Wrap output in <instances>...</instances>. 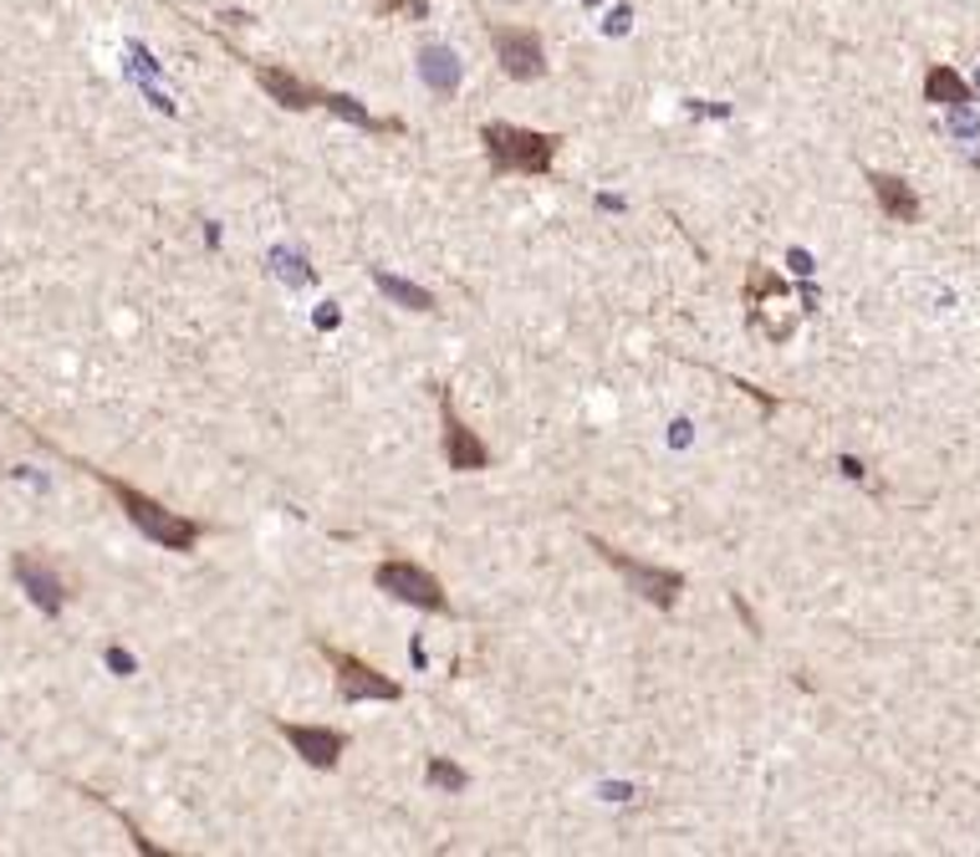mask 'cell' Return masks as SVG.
Returning a JSON list of instances; mask_svg holds the SVG:
<instances>
[{"instance_id":"obj_1","label":"cell","mask_w":980,"mask_h":857,"mask_svg":"<svg viewBox=\"0 0 980 857\" xmlns=\"http://www.w3.org/2000/svg\"><path fill=\"white\" fill-rule=\"evenodd\" d=\"M92 480H98L113 501L123 505V516L143 531V537L153 541V546H164V552H194L200 546V537L210 531V526L200 521H189V516H179V511H169L164 501H153V495H143L138 486H128V480H118L113 470H92V465H83Z\"/></svg>"},{"instance_id":"obj_2","label":"cell","mask_w":980,"mask_h":857,"mask_svg":"<svg viewBox=\"0 0 980 857\" xmlns=\"http://www.w3.org/2000/svg\"><path fill=\"white\" fill-rule=\"evenodd\" d=\"M480 149H486V164L495 179L506 174H552V159H557L562 138L557 134H537V128H522V123H486L480 128Z\"/></svg>"},{"instance_id":"obj_3","label":"cell","mask_w":980,"mask_h":857,"mask_svg":"<svg viewBox=\"0 0 980 857\" xmlns=\"http://www.w3.org/2000/svg\"><path fill=\"white\" fill-rule=\"evenodd\" d=\"M588 546L603 562H608L618 577H624L628 588L639 592L643 603L649 607H659V613H675V603H679V592H684V571H675V567H654V562H639V556H628V552H618L613 541H603V537H588Z\"/></svg>"},{"instance_id":"obj_4","label":"cell","mask_w":980,"mask_h":857,"mask_svg":"<svg viewBox=\"0 0 980 857\" xmlns=\"http://www.w3.org/2000/svg\"><path fill=\"white\" fill-rule=\"evenodd\" d=\"M373 588L399 597L409 607H424V613H450V592L435 571H424L419 562H378L373 567Z\"/></svg>"},{"instance_id":"obj_5","label":"cell","mask_w":980,"mask_h":857,"mask_svg":"<svg viewBox=\"0 0 980 857\" xmlns=\"http://www.w3.org/2000/svg\"><path fill=\"white\" fill-rule=\"evenodd\" d=\"M317 648H322V658L332 664V673H338V694L348 700V705H357V700H384V705L404 700V684L389 679V673H378L368 658L348 654V648H338V643H317Z\"/></svg>"},{"instance_id":"obj_6","label":"cell","mask_w":980,"mask_h":857,"mask_svg":"<svg viewBox=\"0 0 980 857\" xmlns=\"http://www.w3.org/2000/svg\"><path fill=\"white\" fill-rule=\"evenodd\" d=\"M435 399H440V454L444 465L455 475H475V470H490V450L486 439L475 434L470 424L455 414V399H450V388L435 383Z\"/></svg>"},{"instance_id":"obj_7","label":"cell","mask_w":980,"mask_h":857,"mask_svg":"<svg viewBox=\"0 0 980 857\" xmlns=\"http://www.w3.org/2000/svg\"><path fill=\"white\" fill-rule=\"evenodd\" d=\"M490 47H495V62L511 83H537L546 72V51H541V36L531 26H490Z\"/></svg>"},{"instance_id":"obj_8","label":"cell","mask_w":980,"mask_h":857,"mask_svg":"<svg viewBox=\"0 0 980 857\" xmlns=\"http://www.w3.org/2000/svg\"><path fill=\"white\" fill-rule=\"evenodd\" d=\"M276 735L287 740L291 751L317 766V771H338V760L348 756V735L332 730V724H297V720H276Z\"/></svg>"},{"instance_id":"obj_9","label":"cell","mask_w":980,"mask_h":857,"mask_svg":"<svg viewBox=\"0 0 980 857\" xmlns=\"http://www.w3.org/2000/svg\"><path fill=\"white\" fill-rule=\"evenodd\" d=\"M251 77L261 83V92H266L276 108H287V113H306V108H322V102H327V92H322L317 83L297 77V72L281 67V62H251Z\"/></svg>"},{"instance_id":"obj_10","label":"cell","mask_w":980,"mask_h":857,"mask_svg":"<svg viewBox=\"0 0 980 857\" xmlns=\"http://www.w3.org/2000/svg\"><path fill=\"white\" fill-rule=\"evenodd\" d=\"M11 571H16V582H21V592L32 597L47 618H56L62 607H67V582L51 571V562H41V556H32V552H16V562H11Z\"/></svg>"},{"instance_id":"obj_11","label":"cell","mask_w":980,"mask_h":857,"mask_svg":"<svg viewBox=\"0 0 980 857\" xmlns=\"http://www.w3.org/2000/svg\"><path fill=\"white\" fill-rule=\"evenodd\" d=\"M868 189H874V200L879 210L894 225H914L919 219V194H914L909 179H899V174H883V168H868Z\"/></svg>"},{"instance_id":"obj_12","label":"cell","mask_w":980,"mask_h":857,"mask_svg":"<svg viewBox=\"0 0 980 857\" xmlns=\"http://www.w3.org/2000/svg\"><path fill=\"white\" fill-rule=\"evenodd\" d=\"M970 98H976V92H970V83H965L955 67L934 62V67L925 72V102H934V108H965Z\"/></svg>"},{"instance_id":"obj_13","label":"cell","mask_w":980,"mask_h":857,"mask_svg":"<svg viewBox=\"0 0 980 857\" xmlns=\"http://www.w3.org/2000/svg\"><path fill=\"white\" fill-rule=\"evenodd\" d=\"M419 77H424L429 87H435V92H444V98H450V92L460 87V62H455V51H450V47H424V51H419Z\"/></svg>"},{"instance_id":"obj_14","label":"cell","mask_w":980,"mask_h":857,"mask_svg":"<svg viewBox=\"0 0 980 857\" xmlns=\"http://www.w3.org/2000/svg\"><path fill=\"white\" fill-rule=\"evenodd\" d=\"M373 286L389 297V302H399L404 312H435V297L424 291V286H414V281H404V276H389L384 266H373Z\"/></svg>"},{"instance_id":"obj_15","label":"cell","mask_w":980,"mask_h":857,"mask_svg":"<svg viewBox=\"0 0 980 857\" xmlns=\"http://www.w3.org/2000/svg\"><path fill=\"white\" fill-rule=\"evenodd\" d=\"M424 781H429V786H440V791H450V796H460V791L470 786V776L460 771L450 756H429V766H424Z\"/></svg>"},{"instance_id":"obj_16","label":"cell","mask_w":980,"mask_h":857,"mask_svg":"<svg viewBox=\"0 0 980 857\" xmlns=\"http://www.w3.org/2000/svg\"><path fill=\"white\" fill-rule=\"evenodd\" d=\"M384 16H409V21H424L429 16V0H373Z\"/></svg>"},{"instance_id":"obj_17","label":"cell","mask_w":980,"mask_h":857,"mask_svg":"<svg viewBox=\"0 0 980 857\" xmlns=\"http://www.w3.org/2000/svg\"><path fill=\"white\" fill-rule=\"evenodd\" d=\"M108 664H113L118 673H134V658L123 654V648H108Z\"/></svg>"},{"instance_id":"obj_18","label":"cell","mask_w":980,"mask_h":857,"mask_svg":"<svg viewBox=\"0 0 980 857\" xmlns=\"http://www.w3.org/2000/svg\"><path fill=\"white\" fill-rule=\"evenodd\" d=\"M736 613H741V622H745V628H751V633H761V622H756V613L745 607V597H736Z\"/></svg>"},{"instance_id":"obj_19","label":"cell","mask_w":980,"mask_h":857,"mask_svg":"<svg viewBox=\"0 0 980 857\" xmlns=\"http://www.w3.org/2000/svg\"><path fill=\"white\" fill-rule=\"evenodd\" d=\"M838 465H843V475H847V480H863V465H858V459H853V454H843Z\"/></svg>"}]
</instances>
